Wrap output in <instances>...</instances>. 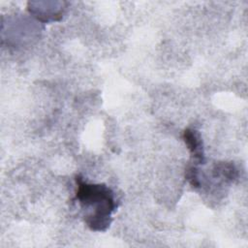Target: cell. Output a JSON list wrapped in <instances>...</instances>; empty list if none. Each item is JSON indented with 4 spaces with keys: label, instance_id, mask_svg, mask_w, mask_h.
<instances>
[{
    "label": "cell",
    "instance_id": "6da1fadb",
    "mask_svg": "<svg viewBox=\"0 0 248 248\" xmlns=\"http://www.w3.org/2000/svg\"><path fill=\"white\" fill-rule=\"evenodd\" d=\"M76 181V200L89 210L84 215L86 225L92 231H106L111 222V213L116 208L113 192L105 184L87 183L80 176H77Z\"/></svg>",
    "mask_w": 248,
    "mask_h": 248
},
{
    "label": "cell",
    "instance_id": "7a4b0ae2",
    "mask_svg": "<svg viewBox=\"0 0 248 248\" xmlns=\"http://www.w3.org/2000/svg\"><path fill=\"white\" fill-rule=\"evenodd\" d=\"M183 140L188 146L193 158L199 164H202L204 160V153L202 147V138L198 131L194 129H186L183 133Z\"/></svg>",
    "mask_w": 248,
    "mask_h": 248
}]
</instances>
